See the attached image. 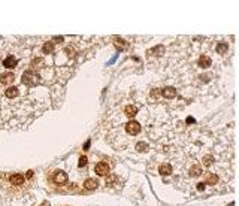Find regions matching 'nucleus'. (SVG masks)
I'll use <instances>...</instances> for the list:
<instances>
[{
	"label": "nucleus",
	"mask_w": 239,
	"mask_h": 206,
	"mask_svg": "<svg viewBox=\"0 0 239 206\" xmlns=\"http://www.w3.org/2000/svg\"><path fill=\"white\" fill-rule=\"evenodd\" d=\"M21 81L24 85H29V87H36V84H39V75L35 72V70H26L23 73V78Z\"/></svg>",
	"instance_id": "f257e3e1"
},
{
	"label": "nucleus",
	"mask_w": 239,
	"mask_h": 206,
	"mask_svg": "<svg viewBox=\"0 0 239 206\" xmlns=\"http://www.w3.org/2000/svg\"><path fill=\"white\" fill-rule=\"evenodd\" d=\"M126 131L132 136H136L139 131H141V124L138 121H130V123L126 124Z\"/></svg>",
	"instance_id": "f03ea898"
},
{
	"label": "nucleus",
	"mask_w": 239,
	"mask_h": 206,
	"mask_svg": "<svg viewBox=\"0 0 239 206\" xmlns=\"http://www.w3.org/2000/svg\"><path fill=\"white\" fill-rule=\"evenodd\" d=\"M94 172L97 175H100V176H106L109 173V164L105 163V161H100V163H97L94 166Z\"/></svg>",
	"instance_id": "7ed1b4c3"
},
{
	"label": "nucleus",
	"mask_w": 239,
	"mask_h": 206,
	"mask_svg": "<svg viewBox=\"0 0 239 206\" xmlns=\"http://www.w3.org/2000/svg\"><path fill=\"white\" fill-rule=\"evenodd\" d=\"M54 182L57 185H64L67 182V173L63 172V170H58L55 175H54Z\"/></svg>",
	"instance_id": "20e7f679"
},
{
	"label": "nucleus",
	"mask_w": 239,
	"mask_h": 206,
	"mask_svg": "<svg viewBox=\"0 0 239 206\" xmlns=\"http://www.w3.org/2000/svg\"><path fill=\"white\" fill-rule=\"evenodd\" d=\"M14 79H15V75L14 73H2L0 75V84L2 85H12L14 82Z\"/></svg>",
	"instance_id": "39448f33"
},
{
	"label": "nucleus",
	"mask_w": 239,
	"mask_h": 206,
	"mask_svg": "<svg viewBox=\"0 0 239 206\" xmlns=\"http://www.w3.org/2000/svg\"><path fill=\"white\" fill-rule=\"evenodd\" d=\"M5 96H6L8 99H17V97L20 96L18 87H8L6 91H5Z\"/></svg>",
	"instance_id": "423d86ee"
},
{
	"label": "nucleus",
	"mask_w": 239,
	"mask_h": 206,
	"mask_svg": "<svg viewBox=\"0 0 239 206\" xmlns=\"http://www.w3.org/2000/svg\"><path fill=\"white\" fill-rule=\"evenodd\" d=\"M161 94L164 96V99H173L176 96V90L173 87H166L161 90Z\"/></svg>",
	"instance_id": "0eeeda50"
},
{
	"label": "nucleus",
	"mask_w": 239,
	"mask_h": 206,
	"mask_svg": "<svg viewBox=\"0 0 239 206\" xmlns=\"http://www.w3.org/2000/svg\"><path fill=\"white\" fill-rule=\"evenodd\" d=\"M9 181L14 184V185H21V184H24V176L23 175H20V173H14V175H11L9 176Z\"/></svg>",
	"instance_id": "6e6552de"
},
{
	"label": "nucleus",
	"mask_w": 239,
	"mask_h": 206,
	"mask_svg": "<svg viewBox=\"0 0 239 206\" xmlns=\"http://www.w3.org/2000/svg\"><path fill=\"white\" fill-rule=\"evenodd\" d=\"M3 66H5L6 69H12V67H15V66H17V58H15V57H12V55L6 57V58L3 60Z\"/></svg>",
	"instance_id": "1a4fd4ad"
},
{
	"label": "nucleus",
	"mask_w": 239,
	"mask_h": 206,
	"mask_svg": "<svg viewBox=\"0 0 239 206\" xmlns=\"http://www.w3.org/2000/svg\"><path fill=\"white\" fill-rule=\"evenodd\" d=\"M97 187H99V182L96 179H93V178H88L84 182V188H87V190H96Z\"/></svg>",
	"instance_id": "9d476101"
},
{
	"label": "nucleus",
	"mask_w": 239,
	"mask_h": 206,
	"mask_svg": "<svg viewBox=\"0 0 239 206\" xmlns=\"http://www.w3.org/2000/svg\"><path fill=\"white\" fill-rule=\"evenodd\" d=\"M124 114L129 117V118H133L136 114H138V108L136 106H133V105H129L127 108H126V111H124Z\"/></svg>",
	"instance_id": "9b49d317"
},
{
	"label": "nucleus",
	"mask_w": 239,
	"mask_h": 206,
	"mask_svg": "<svg viewBox=\"0 0 239 206\" xmlns=\"http://www.w3.org/2000/svg\"><path fill=\"white\" fill-rule=\"evenodd\" d=\"M211 63H212V61H211V58H209L208 55H202V57L199 58V66H200V67H203V69L209 67V66H211Z\"/></svg>",
	"instance_id": "f8f14e48"
},
{
	"label": "nucleus",
	"mask_w": 239,
	"mask_h": 206,
	"mask_svg": "<svg viewBox=\"0 0 239 206\" xmlns=\"http://www.w3.org/2000/svg\"><path fill=\"white\" fill-rule=\"evenodd\" d=\"M159 173L160 175H163V176L170 175V173H172V166L170 164H161L159 167Z\"/></svg>",
	"instance_id": "ddd939ff"
},
{
	"label": "nucleus",
	"mask_w": 239,
	"mask_h": 206,
	"mask_svg": "<svg viewBox=\"0 0 239 206\" xmlns=\"http://www.w3.org/2000/svg\"><path fill=\"white\" fill-rule=\"evenodd\" d=\"M52 49H54V43H52V42H45V43H43L42 51H43L45 54H51V52H52Z\"/></svg>",
	"instance_id": "4468645a"
},
{
	"label": "nucleus",
	"mask_w": 239,
	"mask_h": 206,
	"mask_svg": "<svg viewBox=\"0 0 239 206\" xmlns=\"http://www.w3.org/2000/svg\"><path fill=\"white\" fill-rule=\"evenodd\" d=\"M202 172H203V170H202V167H200V166H193V167H191V169H190V175H191V176H199V175H202Z\"/></svg>",
	"instance_id": "2eb2a0df"
},
{
	"label": "nucleus",
	"mask_w": 239,
	"mask_h": 206,
	"mask_svg": "<svg viewBox=\"0 0 239 206\" xmlns=\"http://www.w3.org/2000/svg\"><path fill=\"white\" fill-rule=\"evenodd\" d=\"M206 182H208L209 185H215V184L218 182V176H217V175H214V173H211V175H208Z\"/></svg>",
	"instance_id": "dca6fc26"
},
{
	"label": "nucleus",
	"mask_w": 239,
	"mask_h": 206,
	"mask_svg": "<svg viewBox=\"0 0 239 206\" xmlns=\"http://www.w3.org/2000/svg\"><path fill=\"white\" fill-rule=\"evenodd\" d=\"M32 64H33V69H36V70H38V69H42V67H43V60H42V58H33V63H32Z\"/></svg>",
	"instance_id": "f3484780"
},
{
	"label": "nucleus",
	"mask_w": 239,
	"mask_h": 206,
	"mask_svg": "<svg viewBox=\"0 0 239 206\" xmlns=\"http://www.w3.org/2000/svg\"><path fill=\"white\" fill-rule=\"evenodd\" d=\"M202 161H203L205 166H211L214 163V157H212V155H205V157L202 158Z\"/></svg>",
	"instance_id": "a211bd4d"
},
{
	"label": "nucleus",
	"mask_w": 239,
	"mask_h": 206,
	"mask_svg": "<svg viewBox=\"0 0 239 206\" xmlns=\"http://www.w3.org/2000/svg\"><path fill=\"white\" fill-rule=\"evenodd\" d=\"M136 149H138L139 152H142V151L145 152V151H148V145H147V143H144V142H139V143L136 145Z\"/></svg>",
	"instance_id": "6ab92c4d"
},
{
	"label": "nucleus",
	"mask_w": 239,
	"mask_h": 206,
	"mask_svg": "<svg viewBox=\"0 0 239 206\" xmlns=\"http://www.w3.org/2000/svg\"><path fill=\"white\" fill-rule=\"evenodd\" d=\"M217 51H218L220 54H224V52L227 51V45H226V43H220V45L217 46Z\"/></svg>",
	"instance_id": "aec40b11"
},
{
	"label": "nucleus",
	"mask_w": 239,
	"mask_h": 206,
	"mask_svg": "<svg viewBox=\"0 0 239 206\" xmlns=\"http://www.w3.org/2000/svg\"><path fill=\"white\" fill-rule=\"evenodd\" d=\"M87 163H88V158H87L85 155H81V157H79V163H78V166H79V167H84V166H87Z\"/></svg>",
	"instance_id": "412c9836"
},
{
	"label": "nucleus",
	"mask_w": 239,
	"mask_h": 206,
	"mask_svg": "<svg viewBox=\"0 0 239 206\" xmlns=\"http://www.w3.org/2000/svg\"><path fill=\"white\" fill-rule=\"evenodd\" d=\"M115 179H117V176H114V175H111V176H108V179H106V185H108V184L111 185V184H112V182H114Z\"/></svg>",
	"instance_id": "4be33fe9"
},
{
	"label": "nucleus",
	"mask_w": 239,
	"mask_h": 206,
	"mask_svg": "<svg viewBox=\"0 0 239 206\" xmlns=\"http://www.w3.org/2000/svg\"><path fill=\"white\" fill-rule=\"evenodd\" d=\"M197 190H199V191H203V190H205V184H203V182L197 184Z\"/></svg>",
	"instance_id": "5701e85b"
},
{
	"label": "nucleus",
	"mask_w": 239,
	"mask_h": 206,
	"mask_svg": "<svg viewBox=\"0 0 239 206\" xmlns=\"http://www.w3.org/2000/svg\"><path fill=\"white\" fill-rule=\"evenodd\" d=\"M193 123H194V118L188 117V118H187V124H193Z\"/></svg>",
	"instance_id": "b1692460"
},
{
	"label": "nucleus",
	"mask_w": 239,
	"mask_h": 206,
	"mask_svg": "<svg viewBox=\"0 0 239 206\" xmlns=\"http://www.w3.org/2000/svg\"><path fill=\"white\" fill-rule=\"evenodd\" d=\"M82 148H84V149H88V148H90V140H87V143H85Z\"/></svg>",
	"instance_id": "393cba45"
},
{
	"label": "nucleus",
	"mask_w": 239,
	"mask_h": 206,
	"mask_svg": "<svg viewBox=\"0 0 239 206\" xmlns=\"http://www.w3.org/2000/svg\"><path fill=\"white\" fill-rule=\"evenodd\" d=\"M54 41L55 42H63V38H61V36H60V38L57 36V38H54Z\"/></svg>",
	"instance_id": "a878e982"
},
{
	"label": "nucleus",
	"mask_w": 239,
	"mask_h": 206,
	"mask_svg": "<svg viewBox=\"0 0 239 206\" xmlns=\"http://www.w3.org/2000/svg\"><path fill=\"white\" fill-rule=\"evenodd\" d=\"M32 176H33V172L29 170V172H27V178H32Z\"/></svg>",
	"instance_id": "bb28decb"
},
{
	"label": "nucleus",
	"mask_w": 239,
	"mask_h": 206,
	"mask_svg": "<svg viewBox=\"0 0 239 206\" xmlns=\"http://www.w3.org/2000/svg\"><path fill=\"white\" fill-rule=\"evenodd\" d=\"M42 206H46V205H45V203H43V205H42Z\"/></svg>",
	"instance_id": "cd10ccee"
},
{
	"label": "nucleus",
	"mask_w": 239,
	"mask_h": 206,
	"mask_svg": "<svg viewBox=\"0 0 239 206\" xmlns=\"http://www.w3.org/2000/svg\"><path fill=\"white\" fill-rule=\"evenodd\" d=\"M0 111H2V109H0Z\"/></svg>",
	"instance_id": "c85d7f7f"
}]
</instances>
